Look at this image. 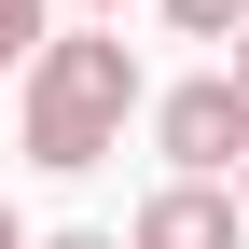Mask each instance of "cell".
<instances>
[{
    "label": "cell",
    "mask_w": 249,
    "mask_h": 249,
    "mask_svg": "<svg viewBox=\"0 0 249 249\" xmlns=\"http://www.w3.org/2000/svg\"><path fill=\"white\" fill-rule=\"evenodd\" d=\"M139 124H152V152H166V180H235V152H249V97H235V70L166 83Z\"/></svg>",
    "instance_id": "7a4b0ae2"
},
{
    "label": "cell",
    "mask_w": 249,
    "mask_h": 249,
    "mask_svg": "<svg viewBox=\"0 0 249 249\" xmlns=\"http://www.w3.org/2000/svg\"><path fill=\"white\" fill-rule=\"evenodd\" d=\"M222 194H235V222H249V152H235V180H222Z\"/></svg>",
    "instance_id": "9c48e42d"
},
{
    "label": "cell",
    "mask_w": 249,
    "mask_h": 249,
    "mask_svg": "<svg viewBox=\"0 0 249 249\" xmlns=\"http://www.w3.org/2000/svg\"><path fill=\"white\" fill-rule=\"evenodd\" d=\"M42 42H55V0H0V83H14Z\"/></svg>",
    "instance_id": "277c9868"
},
{
    "label": "cell",
    "mask_w": 249,
    "mask_h": 249,
    "mask_svg": "<svg viewBox=\"0 0 249 249\" xmlns=\"http://www.w3.org/2000/svg\"><path fill=\"white\" fill-rule=\"evenodd\" d=\"M28 249H124V235H97V222H55V235H28Z\"/></svg>",
    "instance_id": "8992f818"
},
{
    "label": "cell",
    "mask_w": 249,
    "mask_h": 249,
    "mask_svg": "<svg viewBox=\"0 0 249 249\" xmlns=\"http://www.w3.org/2000/svg\"><path fill=\"white\" fill-rule=\"evenodd\" d=\"M235 235H249V222H235L222 180H166V194L124 222V249H235Z\"/></svg>",
    "instance_id": "3957f363"
},
{
    "label": "cell",
    "mask_w": 249,
    "mask_h": 249,
    "mask_svg": "<svg viewBox=\"0 0 249 249\" xmlns=\"http://www.w3.org/2000/svg\"><path fill=\"white\" fill-rule=\"evenodd\" d=\"M0 249H28V222H14V194H0Z\"/></svg>",
    "instance_id": "ba28073f"
},
{
    "label": "cell",
    "mask_w": 249,
    "mask_h": 249,
    "mask_svg": "<svg viewBox=\"0 0 249 249\" xmlns=\"http://www.w3.org/2000/svg\"><path fill=\"white\" fill-rule=\"evenodd\" d=\"M139 111H152V83H139V55H124V28H55V42L14 70V152L55 166V180L111 166Z\"/></svg>",
    "instance_id": "6da1fadb"
},
{
    "label": "cell",
    "mask_w": 249,
    "mask_h": 249,
    "mask_svg": "<svg viewBox=\"0 0 249 249\" xmlns=\"http://www.w3.org/2000/svg\"><path fill=\"white\" fill-rule=\"evenodd\" d=\"M235 97H249V28H235Z\"/></svg>",
    "instance_id": "30bf717a"
},
{
    "label": "cell",
    "mask_w": 249,
    "mask_h": 249,
    "mask_svg": "<svg viewBox=\"0 0 249 249\" xmlns=\"http://www.w3.org/2000/svg\"><path fill=\"white\" fill-rule=\"evenodd\" d=\"M111 14H124V0H70V28H111Z\"/></svg>",
    "instance_id": "52a82bcc"
},
{
    "label": "cell",
    "mask_w": 249,
    "mask_h": 249,
    "mask_svg": "<svg viewBox=\"0 0 249 249\" xmlns=\"http://www.w3.org/2000/svg\"><path fill=\"white\" fill-rule=\"evenodd\" d=\"M152 14H166L180 42H235V28H249V0H152Z\"/></svg>",
    "instance_id": "5b68a950"
}]
</instances>
